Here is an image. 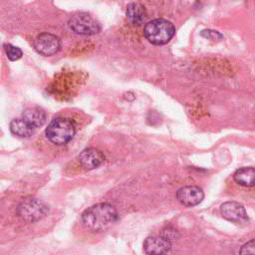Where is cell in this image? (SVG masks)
<instances>
[{"label":"cell","instance_id":"cell-1","mask_svg":"<svg viewBox=\"0 0 255 255\" xmlns=\"http://www.w3.org/2000/svg\"><path fill=\"white\" fill-rule=\"evenodd\" d=\"M118 219V211L110 203H98L87 208L81 216L83 225L94 231L104 229Z\"/></svg>","mask_w":255,"mask_h":255},{"label":"cell","instance_id":"cell-2","mask_svg":"<svg viewBox=\"0 0 255 255\" xmlns=\"http://www.w3.org/2000/svg\"><path fill=\"white\" fill-rule=\"evenodd\" d=\"M143 34L149 43L153 45H164L174 36L175 27L170 21L158 18L145 24Z\"/></svg>","mask_w":255,"mask_h":255},{"label":"cell","instance_id":"cell-3","mask_svg":"<svg viewBox=\"0 0 255 255\" xmlns=\"http://www.w3.org/2000/svg\"><path fill=\"white\" fill-rule=\"evenodd\" d=\"M47 138L57 145L68 143L76 133L75 123L68 118H56L46 128Z\"/></svg>","mask_w":255,"mask_h":255},{"label":"cell","instance_id":"cell-4","mask_svg":"<svg viewBox=\"0 0 255 255\" xmlns=\"http://www.w3.org/2000/svg\"><path fill=\"white\" fill-rule=\"evenodd\" d=\"M70 29L79 35L91 36L98 34L101 31L100 22L92 15L86 12H79L74 14L69 19Z\"/></svg>","mask_w":255,"mask_h":255},{"label":"cell","instance_id":"cell-5","mask_svg":"<svg viewBox=\"0 0 255 255\" xmlns=\"http://www.w3.org/2000/svg\"><path fill=\"white\" fill-rule=\"evenodd\" d=\"M48 212V205L36 198H27L23 200L17 208V214L27 222L38 221L45 217Z\"/></svg>","mask_w":255,"mask_h":255},{"label":"cell","instance_id":"cell-6","mask_svg":"<svg viewBox=\"0 0 255 255\" xmlns=\"http://www.w3.org/2000/svg\"><path fill=\"white\" fill-rule=\"evenodd\" d=\"M33 46L39 54L43 56H52L60 50L61 40L54 34L42 33L35 38Z\"/></svg>","mask_w":255,"mask_h":255},{"label":"cell","instance_id":"cell-7","mask_svg":"<svg viewBox=\"0 0 255 255\" xmlns=\"http://www.w3.org/2000/svg\"><path fill=\"white\" fill-rule=\"evenodd\" d=\"M177 200L187 207H192L199 204L203 198V190L195 185H186L180 187L176 192Z\"/></svg>","mask_w":255,"mask_h":255},{"label":"cell","instance_id":"cell-8","mask_svg":"<svg viewBox=\"0 0 255 255\" xmlns=\"http://www.w3.org/2000/svg\"><path fill=\"white\" fill-rule=\"evenodd\" d=\"M220 212L223 218L234 223H244L248 219L244 206L236 201H226L222 203Z\"/></svg>","mask_w":255,"mask_h":255},{"label":"cell","instance_id":"cell-9","mask_svg":"<svg viewBox=\"0 0 255 255\" xmlns=\"http://www.w3.org/2000/svg\"><path fill=\"white\" fill-rule=\"evenodd\" d=\"M170 241L162 236H149L143 242V249L148 255H163L169 251Z\"/></svg>","mask_w":255,"mask_h":255},{"label":"cell","instance_id":"cell-10","mask_svg":"<svg viewBox=\"0 0 255 255\" xmlns=\"http://www.w3.org/2000/svg\"><path fill=\"white\" fill-rule=\"evenodd\" d=\"M80 164L86 169H94L101 165L105 160L103 152L97 148L89 147L84 149L78 156Z\"/></svg>","mask_w":255,"mask_h":255},{"label":"cell","instance_id":"cell-11","mask_svg":"<svg viewBox=\"0 0 255 255\" xmlns=\"http://www.w3.org/2000/svg\"><path fill=\"white\" fill-rule=\"evenodd\" d=\"M126 16L130 24L139 25L146 18V10L142 4L138 2H131L127 6Z\"/></svg>","mask_w":255,"mask_h":255},{"label":"cell","instance_id":"cell-12","mask_svg":"<svg viewBox=\"0 0 255 255\" xmlns=\"http://www.w3.org/2000/svg\"><path fill=\"white\" fill-rule=\"evenodd\" d=\"M233 178L236 183L242 186L253 187L255 186V167H240L234 172Z\"/></svg>","mask_w":255,"mask_h":255},{"label":"cell","instance_id":"cell-13","mask_svg":"<svg viewBox=\"0 0 255 255\" xmlns=\"http://www.w3.org/2000/svg\"><path fill=\"white\" fill-rule=\"evenodd\" d=\"M22 119L33 128H38L46 123V113L40 108H28L23 112Z\"/></svg>","mask_w":255,"mask_h":255},{"label":"cell","instance_id":"cell-14","mask_svg":"<svg viewBox=\"0 0 255 255\" xmlns=\"http://www.w3.org/2000/svg\"><path fill=\"white\" fill-rule=\"evenodd\" d=\"M10 130L17 136L29 137L33 133L34 128L24 119H14L10 123Z\"/></svg>","mask_w":255,"mask_h":255},{"label":"cell","instance_id":"cell-15","mask_svg":"<svg viewBox=\"0 0 255 255\" xmlns=\"http://www.w3.org/2000/svg\"><path fill=\"white\" fill-rule=\"evenodd\" d=\"M4 49H5V52H6V55H7L8 59L10 61H17L23 55V52L20 48H18L16 46H13L11 44H5Z\"/></svg>","mask_w":255,"mask_h":255},{"label":"cell","instance_id":"cell-16","mask_svg":"<svg viewBox=\"0 0 255 255\" xmlns=\"http://www.w3.org/2000/svg\"><path fill=\"white\" fill-rule=\"evenodd\" d=\"M239 255H255V239H252L242 245Z\"/></svg>","mask_w":255,"mask_h":255},{"label":"cell","instance_id":"cell-17","mask_svg":"<svg viewBox=\"0 0 255 255\" xmlns=\"http://www.w3.org/2000/svg\"><path fill=\"white\" fill-rule=\"evenodd\" d=\"M201 36L208 39V40H212V41H218L221 40L223 38V35L221 33H219L218 31H214V30H202L201 31Z\"/></svg>","mask_w":255,"mask_h":255}]
</instances>
